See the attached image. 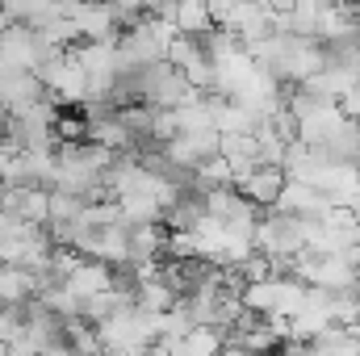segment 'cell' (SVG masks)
Masks as SVG:
<instances>
[{
    "instance_id": "obj_2",
    "label": "cell",
    "mask_w": 360,
    "mask_h": 356,
    "mask_svg": "<svg viewBox=\"0 0 360 356\" xmlns=\"http://www.w3.org/2000/svg\"><path fill=\"white\" fill-rule=\"evenodd\" d=\"M252 243H256V252L269 260V265H293L302 252H306V222H297V218H289V214H281V210H269L260 222H256V231H252Z\"/></svg>"
},
{
    "instance_id": "obj_12",
    "label": "cell",
    "mask_w": 360,
    "mask_h": 356,
    "mask_svg": "<svg viewBox=\"0 0 360 356\" xmlns=\"http://www.w3.org/2000/svg\"><path fill=\"white\" fill-rule=\"evenodd\" d=\"M356 89H360V72H356Z\"/></svg>"
},
{
    "instance_id": "obj_4",
    "label": "cell",
    "mask_w": 360,
    "mask_h": 356,
    "mask_svg": "<svg viewBox=\"0 0 360 356\" xmlns=\"http://www.w3.org/2000/svg\"><path fill=\"white\" fill-rule=\"evenodd\" d=\"M38 80H42L46 96H55L63 105H84L89 101V76H84V68H80V59H76L72 46L68 51H55L38 68Z\"/></svg>"
},
{
    "instance_id": "obj_9",
    "label": "cell",
    "mask_w": 360,
    "mask_h": 356,
    "mask_svg": "<svg viewBox=\"0 0 360 356\" xmlns=\"http://www.w3.org/2000/svg\"><path fill=\"white\" fill-rule=\"evenodd\" d=\"M218 155L222 164L231 168V184L239 177H248L252 168H260V147H256V134H235V139H222L218 143Z\"/></svg>"
},
{
    "instance_id": "obj_1",
    "label": "cell",
    "mask_w": 360,
    "mask_h": 356,
    "mask_svg": "<svg viewBox=\"0 0 360 356\" xmlns=\"http://www.w3.org/2000/svg\"><path fill=\"white\" fill-rule=\"evenodd\" d=\"M117 155H109L96 143H68L55 151V177H51V193L76 197V201H96L105 193V177L113 168Z\"/></svg>"
},
{
    "instance_id": "obj_8",
    "label": "cell",
    "mask_w": 360,
    "mask_h": 356,
    "mask_svg": "<svg viewBox=\"0 0 360 356\" xmlns=\"http://www.w3.org/2000/svg\"><path fill=\"white\" fill-rule=\"evenodd\" d=\"M281 189H285V172L281 168H252L248 177L235 180V193L243 201H252L256 210H276Z\"/></svg>"
},
{
    "instance_id": "obj_3",
    "label": "cell",
    "mask_w": 360,
    "mask_h": 356,
    "mask_svg": "<svg viewBox=\"0 0 360 356\" xmlns=\"http://www.w3.org/2000/svg\"><path fill=\"white\" fill-rule=\"evenodd\" d=\"M239 302H243V310H252V314H260V319H285V323H289V319L297 314V306L306 302V285L293 281L289 272H276L269 281L243 285Z\"/></svg>"
},
{
    "instance_id": "obj_5",
    "label": "cell",
    "mask_w": 360,
    "mask_h": 356,
    "mask_svg": "<svg viewBox=\"0 0 360 356\" xmlns=\"http://www.w3.org/2000/svg\"><path fill=\"white\" fill-rule=\"evenodd\" d=\"M276 210L289 214V218H297V222H323L335 205H331L319 189H310V184H302V180H285V189H281V197H276Z\"/></svg>"
},
{
    "instance_id": "obj_7",
    "label": "cell",
    "mask_w": 360,
    "mask_h": 356,
    "mask_svg": "<svg viewBox=\"0 0 360 356\" xmlns=\"http://www.w3.org/2000/svg\"><path fill=\"white\" fill-rule=\"evenodd\" d=\"M80 306L84 302H92L96 293H105V289H113V268H105V265H96V260H80L76 256V265L63 272V281H59Z\"/></svg>"
},
{
    "instance_id": "obj_11",
    "label": "cell",
    "mask_w": 360,
    "mask_h": 356,
    "mask_svg": "<svg viewBox=\"0 0 360 356\" xmlns=\"http://www.w3.org/2000/svg\"><path fill=\"white\" fill-rule=\"evenodd\" d=\"M218 356H252V352H243V348H235V344H222V352Z\"/></svg>"
},
{
    "instance_id": "obj_6",
    "label": "cell",
    "mask_w": 360,
    "mask_h": 356,
    "mask_svg": "<svg viewBox=\"0 0 360 356\" xmlns=\"http://www.w3.org/2000/svg\"><path fill=\"white\" fill-rule=\"evenodd\" d=\"M176 38H205L214 30L210 21V4H197V0H180V4H164V8H151Z\"/></svg>"
},
{
    "instance_id": "obj_10",
    "label": "cell",
    "mask_w": 360,
    "mask_h": 356,
    "mask_svg": "<svg viewBox=\"0 0 360 356\" xmlns=\"http://www.w3.org/2000/svg\"><path fill=\"white\" fill-rule=\"evenodd\" d=\"M38 356H76L68 344H55V348H46V352H38Z\"/></svg>"
}]
</instances>
